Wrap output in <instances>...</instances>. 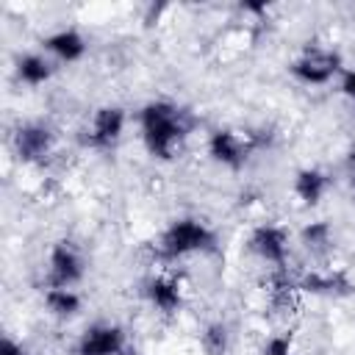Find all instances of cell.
<instances>
[{"mask_svg":"<svg viewBox=\"0 0 355 355\" xmlns=\"http://www.w3.org/2000/svg\"><path fill=\"white\" fill-rule=\"evenodd\" d=\"M53 72H55V64L47 55H42V53H25V55L17 58V67H14L17 80L31 86V89L47 83L53 78Z\"/></svg>","mask_w":355,"mask_h":355,"instance_id":"obj_12","label":"cell"},{"mask_svg":"<svg viewBox=\"0 0 355 355\" xmlns=\"http://www.w3.org/2000/svg\"><path fill=\"white\" fill-rule=\"evenodd\" d=\"M214 250H216V236L197 216H180L169 222L158 239V252L164 258H183L191 252H214Z\"/></svg>","mask_w":355,"mask_h":355,"instance_id":"obj_2","label":"cell"},{"mask_svg":"<svg viewBox=\"0 0 355 355\" xmlns=\"http://www.w3.org/2000/svg\"><path fill=\"white\" fill-rule=\"evenodd\" d=\"M53 144H55V133L44 125V122H25L14 130L11 136V147H14V155L22 161V164H36V161H44L50 153H53Z\"/></svg>","mask_w":355,"mask_h":355,"instance_id":"obj_6","label":"cell"},{"mask_svg":"<svg viewBox=\"0 0 355 355\" xmlns=\"http://www.w3.org/2000/svg\"><path fill=\"white\" fill-rule=\"evenodd\" d=\"M347 178H349V186H352V191H355V150H352L349 158H347Z\"/></svg>","mask_w":355,"mask_h":355,"instance_id":"obj_20","label":"cell"},{"mask_svg":"<svg viewBox=\"0 0 355 355\" xmlns=\"http://www.w3.org/2000/svg\"><path fill=\"white\" fill-rule=\"evenodd\" d=\"M255 150V139L252 133H241V130H230V128H222V130H214L211 139H208V155L227 166V169H239L244 166V161L252 155Z\"/></svg>","mask_w":355,"mask_h":355,"instance_id":"obj_5","label":"cell"},{"mask_svg":"<svg viewBox=\"0 0 355 355\" xmlns=\"http://www.w3.org/2000/svg\"><path fill=\"white\" fill-rule=\"evenodd\" d=\"M44 308L55 319H72L80 311V294L75 288H44Z\"/></svg>","mask_w":355,"mask_h":355,"instance_id":"obj_14","label":"cell"},{"mask_svg":"<svg viewBox=\"0 0 355 355\" xmlns=\"http://www.w3.org/2000/svg\"><path fill=\"white\" fill-rule=\"evenodd\" d=\"M344 69L341 64V55L336 50H327V47H308L302 55H297L288 67V72L305 83V86H324L330 83L333 78H338Z\"/></svg>","mask_w":355,"mask_h":355,"instance_id":"obj_3","label":"cell"},{"mask_svg":"<svg viewBox=\"0 0 355 355\" xmlns=\"http://www.w3.org/2000/svg\"><path fill=\"white\" fill-rule=\"evenodd\" d=\"M263 355H294V347H291V341L286 336H275V338L266 341Z\"/></svg>","mask_w":355,"mask_h":355,"instance_id":"obj_17","label":"cell"},{"mask_svg":"<svg viewBox=\"0 0 355 355\" xmlns=\"http://www.w3.org/2000/svg\"><path fill=\"white\" fill-rule=\"evenodd\" d=\"M191 116L172 100H150L139 111V128L144 147L158 161H172L191 133Z\"/></svg>","mask_w":355,"mask_h":355,"instance_id":"obj_1","label":"cell"},{"mask_svg":"<svg viewBox=\"0 0 355 355\" xmlns=\"http://www.w3.org/2000/svg\"><path fill=\"white\" fill-rule=\"evenodd\" d=\"M0 355H25V349H22V344H17L11 336H3V341H0Z\"/></svg>","mask_w":355,"mask_h":355,"instance_id":"obj_19","label":"cell"},{"mask_svg":"<svg viewBox=\"0 0 355 355\" xmlns=\"http://www.w3.org/2000/svg\"><path fill=\"white\" fill-rule=\"evenodd\" d=\"M200 341H202V349H205V355H225V352H227V341H230L227 324H222V322H214V324H208Z\"/></svg>","mask_w":355,"mask_h":355,"instance_id":"obj_15","label":"cell"},{"mask_svg":"<svg viewBox=\"0 0 355 355\" xmlns=\"http://www.w3.org/2000/svg\"><path fill=\"white\" fill-rule=\"evenodd\" d=\"M302 244H305L308 250H322L324 244H330V230H327V225H324V222H316V225L305 227V230H302Z\"/></svg>","mask_w":355,"mask_h":355,"instance_id":"obj_16","label":"cell"},{"mask_svg":"<svg viewBox=\"0 0 355 355\" xmlns=\"http://www.w3.org/2000/svg\"><path fill=\"white\" fill-rule=\"evenodd\" d=\"M327 175L316 166H305L294 175V194L302 205H316L327 191Z\"/></svg>","mask_w":355,"mask_h":355,"instance_id":"obj_13","label":"cell"},{"mask_svg":"<svg viewBox=\"0 0 355 355\" xmlns=\"http://www.w3.org/2000/svg\"><path fill=\"white\" fill-rule=\"evenodd\" d=\"M144 297L161 313H178L183 308V288H180V280L172 275H153L144 283Z\"/></svg>","mask_w":355,"mask_h":355,"instance_id":"obj_10","label":"cell"},{"mask_svg":"<svg viewBox=\"0 0 355 355\" xmlns=\"http://www.w3.org/2000/svg\"><path fill=\"white\" fill-rule=\"evenodd\" d=\"M86 261L80 250L69 241H58L50 250L47 258V288H72L75 283L83 280Z\"/></svg>","mask_w":355,"mask_h":355,"instance_id":"obj_4","label":"cell"},{"mask_svg":"<svg viewBox=\"0 0 355 355\" xmlns=\"http://www.w3.org/2000/svg\"><path fill=\"white\" fill-rule=\"evenodd\" d=\"M42 47H44V53H50L61 64H75L86 55V39L75 28H61V31L44 36Z\"/></svg>","mask_w":355,"mask_h":355,"instance_id":"obj_11","label":"cell"},{"mask_svg":"<svg viewBox=\"0 0 355 355\" xmlns=\"http://www.w3.org/2000/svg\"><path fill=\"white\" fill-rule=\"evenodd\" d=\"M247 244H250V250L261 261L275 263V266H283L286 263V255H288V233L280 225H258V227H252Z\"/></svg>","mask_w":355,"mask_h":355,"instance_id":"obj_9","label":"cell"},{"mask_svg":"<svg viewBox=\"0 0 355 355\" xmlns=\"http://www.w3.org/2000/svg\"><path fill=\"white\" fill-rule=\"evenodd\" d=\"M122 352H125V330L108 322L86 327L75 344V355H122Z\"/></svg>","mask_w":355,"mask_h":355,"instance_id":"obj_8","label":"cell"},{"mask_svg":"<svg viewBox=\"0 0 355 355\" xmlns=\"http://www.w3.org/2000/svg\"><path fill=\"white\" fill-rule=\"evenodd\" d=\"M125 108L119 105H103L92 114V122L86 128V136L83 141L94 150H111L119 139H122V130H125Z\"/></svg>","mask_w":355,"mask_h":355,"instance_id":"obj_7","label":"cell"},{"mask_svg":"<svg viewBox=\"0 0 355 355\" xmlns=\"http://www.w3.org/2000/svg\"><path fill=\"white\" fill-rule=\"evenodd\" d=\"M338 89H341L344 97L355 100V69H349V67L341 69V75H338Z\"/></svg>","mask_w":355,"mask_h":355,"instance_id":"obj_18","label":"cell"}]
</instances>
